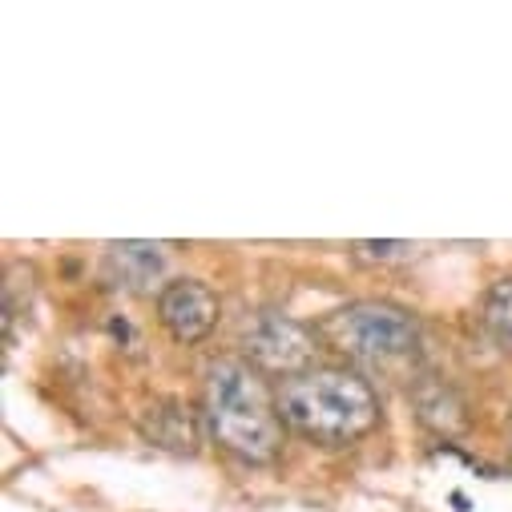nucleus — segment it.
<instances>
[{
  "instance_id": "obj_1",
  "label": "nucleus",
  "mask_w": 512,
  "mask_h": 512,
  "mask_svg": "<svg viewBox=\"0 0 512 512\" xmlns=\"http://www.w3.org/2000/svg\"><path fill=\"white\" fill-rule=\"evenodd\" d=\"M210 436L246 464H267L283 448V416L267 379L242 359H214L206 371Z\"/></svg>"
},
{
  "instance_id": "obj_2",
  "label": "nucleus",
  "mask_w": 512,
  "mask_h": 512,
  "mask_svg": "<svg viewBox=\"0 0 512 512\" xmlns=\"http://www.w3.org/2000/svg\"><path fill=\"white\" fill-rule=\"evenodd\" d=\"M279 416L319 444H351L379 424L371 383L343 367H315L279 383Z\"/></svg>"
},
{
  "instance_id": "obj_3",
  "label": "nucleus",
  "mask_w": 512,
  "mask_h": 512,
  "mask_svg": "<svg viewBox=\"0 0 512 512\" xmlns=\"http://www.w3.org/2000/svg\"><path fill=\"white\" fill-rule=\"evenodd\" d=\"M319 335L359 363H404L420 351V327L404 307L392 303H351L319 319Z\"/></svg>"
},
{
  "instance_id": "obj_4",
  "label": "nucleus",
  "mask_w": 512,
  "mask_h": 512,
  "mask_svg": "<svg viewBox=\"0 0 512 512\" xmlns=\"http://www.w3.org/2000/svg\"><path fill=\"white\" fill-rule=\"evenodd\" d=\"M242 347L250 355V363L271 375H303L315 363V335L275 311H259L250 315L242 327Z\"/></svg>"
},
{
  "instance_id": "obj_5",
  "label": "nucleus",
  "mask_w": 512,
  "mask_h": 512,
  "mask_svg": "<svg viewBox=\"0 0 512 512\" xmlns=\"http://www.w3.org/2000/svg\"><path fill=\"white\" fill-rule=\"evenodd\" d=\"M158 319L178 343H198L218 323V295L198 279H174L158 295Z\"/></svg>"
},
{
  "instance_id": "obj_6",
  "label": "nucleus",
  "mask_w": 512,
  "mask_h": 512,
  "mask_svg": "<svg viewBox=\"0 0 512 512\" xmlns=\"http://www.w3.org/2000/svg\"><path fill=\"white\" fill-rule=\"evenodd\" d=\"M105 267L109 279L134 295H146L158 287L162 271H166V254L158 242H109L105 250Z\"/></svg>"
},
{
  "instance_id": "obj_7",
  "label": "nucleus",
  "mask_w": 512,
  "mask_h": 512,
  "mask_svg": "<svg viewBox=\"0 0 512 512\" xmlns=\"http://www.w3.org/2000/svg\"><path fill=\"white\" fill-rule=\"evenodd\" d=\"M142 436L166 452H194L198 448V420L186 404L178 400H162L142 416Z\"/></svg>"
},
{
  "instance_id": "obj_8",
  "label": "nucleus",
  "mask_w": 512,
  "mask_h": 512,
  "mask_svg": "<svg viewBox=\"0 0 512 512\" xmlns=\"http://www.w3.org/2000/svg\"><path fill=\"white\" fill-rule=\"evenodd\" d=\"M416 408H420V420L432 424V428L444 432V436H452V432L464 428V416H460L464 408H460V400H456L448 388H440V383H428V388L416 392Z\"/></svg>"
},
{
  "instance_id": "obj_9",
  "label": "nucleus",
  "mask_w": 512,
  "mask_h": 512,
  "mask_svg": "<svg viewBox=\"0 0 512 512\" xmlns=\"http://www.w3.org/2000/svg\"><path fill=\"white\" fill-rule=\"evenodd\" d=\"M484 319H488L492 335H496L504 347H512V279H500V283L488 291Z\"/></svg>"
},
{
  "instance_id": "obj_10",
  "label": "nucleus",
  "mask_w": 512,
  "mask_h": 512,
  "mask_svg": "<svg viewBox=\"0 0 512 512\" xmlns=\"http://www.w3.org/2000/svg\"><path fill=\"white\" fill-rule=\"evenodd\" d=\"M359 259H404V254L412 250L408 242H355Z\"/></svg>"
},
{
  "instance_id": "obj_11",
  "label": "nucleus",
  "mask_w": 512,
  "mask_h": 512,
  "mask_svg": "<svg viewBox=\"0 0 512 512\" xmlns=\"http://www.w3.org/2000/svg\"><path fill=\"white\" fill-rule=\"evenodd\" d=\"M452 504H456V512H468V496L464 492H452Z\"/></svg>"
},
{
  "instance_id": "obj_12",
  "label": "nucleus",
  "mask_w": 512,
  "mask_h": 512,
  "mask_svg": "<svg viewBox=\"0 0 512 512\" xmlns=\"http://www.w3.org/2000/svg\"><path fill=\"white\" fill-rule=\"evenodd\" d=\"M508 428H512V424H508Z\"/></svg>"
}]
</instances>
